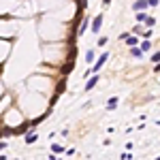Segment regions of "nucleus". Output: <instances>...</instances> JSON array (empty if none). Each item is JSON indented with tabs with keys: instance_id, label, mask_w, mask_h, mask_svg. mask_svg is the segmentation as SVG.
<instances>
[{
	"instance_id": "1",
	"label": "nucleus",
	"mask_w": 160,
	"mask_h": 160,
	"mask_svg": "<svg viewBox=\"0 0 160 160\" xmlns=\"http://www.w3.org/2000/svg\"><path fill=\"white\" fill-rule=\"evenodd\" d=\"M109 56H111V53H100L98 62H96V64H94V66H92V73H98L100 68H102V66H105V62L109 60Z\"/></svg>"
},
{
	"instance_id": "2",
	"label": "nucleus",
	"mask_w": 160,
	"mask_h": 160,
	"mask_svg": "<svg viewBox=\"0 0 160 160\" xmlns=\"http://www.w3.org/2000/svg\"><path fill=\"white\" fill-rule=\"evenodd\" d=\"M100 26H102V13H98V15L92 19V32H96V34H98Z\"/></svg>"
},
{
	"instance_id": "3",
	"label": "nucleus",
	"mask_w": 160,
	"mask_h": 160,
	"mask_svg": "<svg viewBox=\"0 0 160 160\" xmlns=\"http://www.w3.org/2000/svg\"><path fill=\"white\" fill-rule=\"evenodd\" d=\"M149 7V0H137L135 4H132V11H145V9H148Z\"/></svg>"
},
{
	"instance_id": "4",
	"label": "nucleus",
	"mask_w": 160,
	"mask_h": 160,
	"mask_svg": "<svg viewBox=\"0 0 160 160\" xmlns=\"http://www.w3.org/2000/svg\"><path fill=\"white\" fill-rule=\"evenodd\" d=\"M98 75H94V77H90V79H88V83H86V92H90V90H94V88L98 86Z\"/></svg>"
},
{
	"instance_id": "5",
	"label": "nucleus",
	"mask_w": 160,
	"mask_h": 160,
	"mask_svg": "<svg viewBox=\"0 0 160 160\" xmlns=\"http://www.w3.org/2000/svg\"><path fill=\"white\" fill-rule=\"evenodd\" d=\"M118 105H120L118 96H113V98H109V100H107V109H109V111H115V109H118Z\"/></svg>"
},
{
	"instance_id": "6",
	"label": "nucleus",
	"mask_w": 160,
	"mask_h": 160,
	"mask_svg": "<svg viewBox=\"0 0 160 160\" xmlns=\"http://www.w3.org/2000/svg\"><path fill=\"white\" fill-rule=\"evenodd\" d=\"M130 56H132V58H143V49H141V47H130Z\"/></svg>"
},
{
	"instance_id": "7",
	"label": "nucleus",
	"mask_w": 160,
	"mask_h": 160,
	"mask_svg": "<svg viewBox=\"0 0 160 160\" xmlns=\"http://www.w3.org/2000/svg\"><path fill=\"white\" fill-rule=\"evenodd\" d=\"M126 45H128V47H135V45H139V38H137V37H132V34H130V37L126 38Z\"/></svg>"
},
{
	"instance_id": "8",
	"label": "nucleus",
	"mask_w": 160,
	"mask_h": 160,
	"mask_svg": "<svg viewBox=\"0 0 160 160\" xmlns=\"http://www.w3.org/2000/svg\"><path fill=\"white\" fill-rule=\"evenodd\" d=\"M141 49H143V51H149V49H152V41H149V38H145V41L141 43Z\"/></svg>"
},
{
	"instance_id": "9",
	"label": "nucleus",
	"mask_w": 160,
	"mask_h": 160,
	"mask_svg": "<svg viewBox=\"0 0 160 160\" xmlns=\"http://www.w3.org/2000/svg\"><path fill=\"white\" fill-rule=\"evenodd\" d=\"M143 24L148 26V28H154V26H156V17H148V19L143 22Z\"/></svg>"
},
{
	"instance_id": "10",
	"label": "nucleus",
	"mask_w": 160,
	"mask_h": 160,
	"mask_svg": "<svg viewBox=\"0 0 160 160\" xmlns=\"http://www.w3.org/2000/svg\"><path fill=\"white\" fill-rule=\"evenodd\" d=\"M90 24H92L90 19H83V22H81V30H79V32L83 34V32H86V30H88V26H90Z\"/></svg>"
},
{
	"instance_id": "11",
	"label": "nucleus",
	"mask_w": 160,
	"mask_h": 160,
	"mask_svg": "<svg viewBox=\"0 0 160 160\" xmlns=\"http://www.w3.org/2000/svg\"><path fill=\"white\" fill-rule=\"evenodd\" d=\"M145 19H148V15H145V13H143V11H137V22H145Z\"/></svg>"
},
{
	"instance_id": "12",
	"label": "nucleus",
	"mask_w": 160,
	"mask_h": 160,
	"mask_svg": "<svg viewBox=\"0 0 160 160\" xmlns=\"http://www.w3.org/2000/svg\"><path fill=\"white\" fill-rule=\"evenodd\" d=\"M34 141H37V135H34V132H32V135H26V143H28V145L34 143Z\"/></svg>"
},
{
	"instance_id": "13",
	"label": "nucleus",
	"mask_w": 160,
	"mask_h": 160,
	"mask_svg": "<svg viewBox=\"0 0 160 160\" xmlns=\"http://www.w3.org/2000/svg\"><path fill=\"white\" fill-rule=\"evenodd\" d=\"M51 152H56V154H62V152H64V148L56 143V145H51Z\"/></svg>"
},
{
	"instance_id": "14",
	"label": "nucleus",
	"mask_w": 160,
	"mask_h": 160,
	"mask_svg": "<svg viewBox=\"0 0 160 160\" xmlns=\"http://www.w3.org/2000/svg\"><path fill=\"white\" fill-rule=\"evenodd\" d=\"M86 62H94V51H92V49L86 53Z\"/></svg>"
},
{
	"instance_id": "15",
	"label": "nucleus",
	"mask_w": 160,
	"mask_h": 160,
	"mask_svg": "<svg viewBox=\"0 0 160 160\" xmlns=\"http://www.w3.org/2000/svg\"><path fill=\"white\" fill-rule=\"evenodd\" d=\"M132 32H135V34H143V28H141V26H135Z\"/></svg>"
},
{
	"instance_id": "16",
	"label": "nucleus",
	"mask_w": 160,
	"mask_h": 160,
	"mask_svg": "<svg viewBox=\"0 0 160 160\" xmlns=\"http://www.w3.org/2000/svg\"><path fill=\"white\" fill-rule=\"evenodd\" d=\"M120 158H122V160H130V158H132V154H128V152H124V154L120 156Z\"/></svg>"
},
{
	"instance_id": "17",
	"label": "nucleus",
	"mask_w": 160,
	"mask_h": 160,
	"mask_svg": "<svg viewBox=\"0 0 160 160\" xmlns=\"http://www.w3.org/2000/svg\"><path fill=\"white\" fill-rule=\"evenodd\" d=\"M152 62H160V51H156V53L152 56Z\"/></svg>"
},
{
	"instance_id": "18",
	"label": "nucleus",
	"mask_w": 160,
	"mask_h": 160,
	"mask_svg": "<svg viewBox=\"0 0 160 160\" xmlns=\"http://www.w3.org/2000/svg\"><path fill=\"white\" fill-rule=\"evenodd\" d=\"M158 2L160 0H149V7H158Z\"/></svg>"
},
{
	"instance_id": "19",
	"label": "nucleus",
	"mask_w": 160,
	"mask_h": 160,
	"mask_svg": "<svg viewBox=\"0 0 160 160\" xmlns=\"http://www.w3.org/2000/svg\"><path fill=\"white\" fill-rule=\"evenodd\" d=\"M4 148H7V143H4V141H0V152H2Z\"/></svg>"
},
{
	"instance_id": "20",
	"label": "nucleus",
	"mask_w": 160,
	"mask_h": 160,
	"mask_svg": "<svg viewBox=\"0 0 160 160\" xmlns=\"http://www.w3.org/2000/svg\"><path fill=\"white\" fill-rule=\"evenodd\" d=\"M154 71H156V73L160 71V62H156V66H154Z\"/></svg>"
},
{
	"instance_id": "21",
	"label": "nucleus",
	"mask_w": 160,
	"mask_h": 160,
	"mask_svg": "<svg viewBox=\"0 0 160 160\" xmlns=\"http://www.w3.org/2000/svg\"><path fill=\"white\" fill-rule=\"evenodd\" d=\"M102 2H105V7H109V4H111V0H102Z\"/></svg>"
},
{
	"instance_id": "22",
	"label": "nucleus",
	"mask_w": 160,
	"mask_h": 160,
	"mask_svg": "<svg viewBox=\"0 0 160 160\" xmlns=\"http://www.w3.org/2000/svg\"><path fill=\"white\" fill-rule=\"evenodd\" d=\"M158 160H160V158H158Z\"/></svg>"
}]
</instances>
